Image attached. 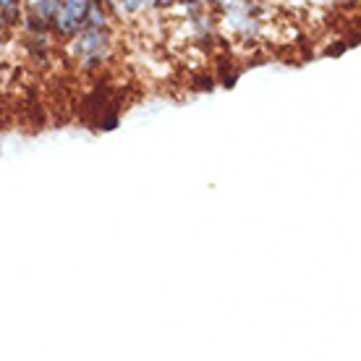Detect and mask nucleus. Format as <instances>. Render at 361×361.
Returning a JSON list of instances; mask_svg holds the SVG:
<instances>
[{
    "label": "nucleus",
    "mask_w": 361,
    "mask_h": 361,
    "mask_svg": "<svg viewBox=\"0 0 361 361\" xmlns=\"http://www.w3.org/2000/svg\"><path fill=\"white\" fill-rule=\"evenodd\" d=\"M73 53L82 61L84 68L99 66L110 55V35L108 29L84 27L82 32L73 35Z\"/></svg>",
    "instance_id": "obj_1"
},
{
    "label": "nucleus",
    "mask_w": 361,
    "mask_h": 361,
    "mask_svg": "<svg viewBox=\"0 0 361 361\" xmlns=\"http://www.w3.org/2000/svg\"><path fill=\"white\" fill-rule=\"evenodd\" d=\"M58 3L61 0H24V8H27V16L32 18V24L39 29L50 27L55 11H58Z\"/></svg>",
    "instance_id": "obj_2"
},
{
    "label": "nucleus",
    "mask_w": 361,
    "mask_h": 361,
    "mask_svg": "<svg viewBox=\"0 0 361 361\" xmlns=\"http://www.w3.org/2000/svg\"><path fill=\"white\" fill-rule=\"evenodd\" d=\"M21 8H24V0H0V13L8 27L21 18Z\"/></svg>",
    "instance_id": "obj_3"
},
{
    "label": "nucleus",
    "mask_w": 361,
    "mask_h": 361,
    "mask_svg": "<svg viewBox=\"0 0 361 361\" xmlns=\"http://www.w3.org/2000/svg\"><path fill=\"white\" fill-rule=\"evenodd\" d=\"M6 21H3V13H0V50H3V42H6Z\"/></svg>",
    "instance_id": "obj_4"
}]
</instances>
